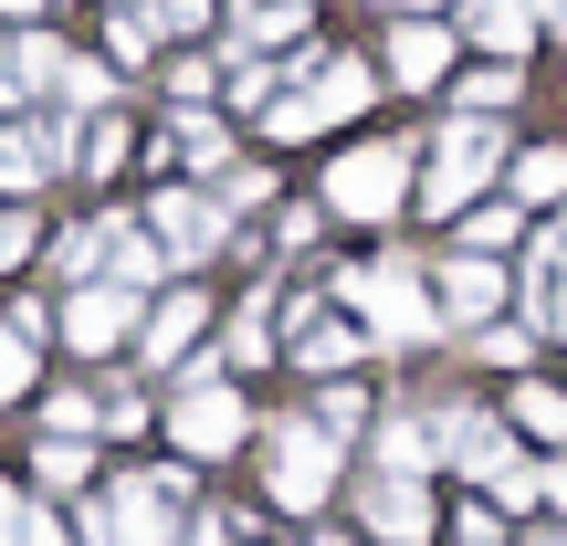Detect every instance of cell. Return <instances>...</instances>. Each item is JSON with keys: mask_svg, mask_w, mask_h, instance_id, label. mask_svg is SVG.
<instances>
[{"mask_svg": "<svg viewBox=\"0 0 567 546\" xmlns=\"http://www.w3.org/2000/svg\"><path fill=\"white\" fill-rule=\"evenodd\" d=\"M158 274H168V253L147 243L137 222H105V284H116V295H147Z\"/></svg>", "mask_w": 567, "mask_h": 546, "instance_id": "obj_16", "label": "cell"}, {"mask_svg": "<svg viewBox=\"0 0 567 546\" xmlns=\"http://www.w3.org/2000/svg\"><path fill=\"white\" fill-rule=\"evenodd\" d=\"M105 42H116V63H147V53H158V11H147V0H126V11L105 21Z\"/></svg>", "mask_w": 567, "mask_h": 546, "instance_id": "obj_28", "label": "cell"}, {"mask_svg": "<svg viewBox=\"0 0 567 546\" xmlns=\"http://www.w3.org/2000/svg\"><path fill=\"white\" fill-rule=\"evenodd\" d=\"M84 431H105V400L95 389H53L42 400V442H84Z\"/></svg>", "mask_w": 567, "mask_h": 546, "instance_id": "obj_22", "label": "cell"}, {"mask_svg": "<svg viewBox=\"0 0 567 546\" xmlns=\"http://www.w3.org/2000/svg\"><path fill=\"white\" fill-rule=\"evenodd\" d=\"M32 515H42L32 494H0V546H21V536H32Z\"/></svg>", "mask_w": 567, "mask_h": 546, "instance_id": "obj_37", "label": "cell"}, {"mask_svg": "<svg viewBox=\"0 0 567 546\" xmlns=\"http://www.w3.org/2000/svg\"><path fill=\"white\" fill-rule=\"evenodd\" d=\"M179 473H137V484H116V494H95L84 505V536L95 546H179L168 536V505H179Z\"/></svg>", "mask_w": 567, "mask_h": 546, "instance_id": "obj_4", "label": "cell"}, {"mask_svg": "<svg viewBox=\"0 0 567 546\" xmlns=\"http://www.w3.org/2000/svg\"><path fill=\"white\" fill-rule=\"evenodd\" d=\"M473 358H484V368H526L536 337H526V326H473Z\"/></svg>", "mask_w": 567, "mask_h": 546, "instance_id": "obj_33", "label": "cell"}, {"mask_svg": "<svg viewBox=\"0 0 567 546\" xmlns=\"http://www.w3.org/2000/svg\"><path fill=\"white\" fill-rule=\"evenodd\" d=\"M200 326H210V295H200V284H179V295H168L158 316L137 326V358H147V368H168V358H189V337H200Z\"/></svg>", "mask_w": 567, "mask_h": 546, "instance_id": "obj_13", "label": "cell"}, {"mask_svg": "<svg viewBox=\"0 0 567 546\" xmlns=\"http://www.w3.org/2000/svg\"><path fill=\"white\" fill-rule=\"evenodd\" d=\"M505 189L526 210H567V147H515V158H505Z\"/></svg>", "mask_w": 567, "mask_h": 546, "instance_id": "obj_17", "label": "cell"}, {"mask_svg": "<svg viewBox=\"0 0 567 546\" xmlns=\"http://www.w3.org/2000/svg\"><path fill=\"white\" fill-rule=\"evenodd\" d=\"M337 295H347V316H368L379 337H400V347H431V337H442L431 274H421V264H400V253H389V264H358Z\"/></svg>", "mask_w": 567, "mask_h": 546, "instance_id": "obj_2", "label": "cell"}, {"mask_svg": "<svg viewBox=\"0 0 567 546\" xmlns=\"http://www.w3.org/2000/svg\"><path fill=\"white\" fill-rule=\"evenodd\" d=\"M505 126L494 116H452L442 137H431V168H421V189H410V210H431V222H463L473 210V189H494L505 179Z\"/></svg>", "mask_w": 567, "mask_h": 546, "instance_id": "obj_1", "label": "cell"}, {"mask_svg": "<svg viewBox=\"0 0 567 546\" xmlns=\"http://www.w3.org/2000/svg\"><path fill=\"white\" fill-rule=\"evenodd\" d=\"M515 84H526V74H515V63H484V74H463V95H452V116H494V126H505Z\"/></svg>", "mask_w": 567, "mask_h": 546, "instance_id": "obj_23", "label": "cell"}, {"mask_svg": "<svg viewBox=\"0 0 567 546\" xmlns=\"http://www.w3.org/2000/svg\"><path fill=\"white\" fill-rule=\"evenodd\" d=\"M442 63H452L442 21H389V84H442Z\"/></svg>", "mask_w": 567, "mask_h": 546, "instance_id": "obj_15", "label": "cell"}, {"mask_svg": "<svg viewBox=\"0 0 567 546\" xmlns=\"http://www.w3.org/2000/svg\"><path fill=\"white\" fill-rule=\"evenodd\" d=\"M32 473H42V484H84V473H95V452H84V442H32Z\"/></svg>", "mask_w": 567, "mask_h": 546, "instance_id": "obj_30", "label": "cell"}, {"mask_svg": "<svg viewBox=\"0 0 567 546\" xmlns=\"http://www.w3.org/2000/svg\"><path fill=\"white\" fill-rule=\"evenodd\" d=\"M368 95H379V74H368L358 53H337V63H326V74H316V84H305V105H316V126H337V116H358Z\"/></svg>", "mask_w": 567, "mask_h": 546, "instance_id": "obj_18", "label": "cell"}, {"mask_svg": "<svg viewBox=\"0 0 567 546\" xmlns=\"http://www.w3.org/2000/svg\"><path fill=\"white\" fill-rule=\"evenodd\" d=\"M505 243H515V210H505V200L463 210V253H484V264H494V253H505Z\"/></svg>", "mask_w": 567, "mask_h": 546, "instance_id": "obj_31", "label": "cell"}, {"mask_svg": "<svg viewBox=\"0 0 567 546\" xmlns=\"http://www.w3.org/2000/svg\"><path fill=\"white\" fill-rule=\"evenodd\" d=\"M0 189H42V158H32V137H11V126H0Z\"/></svg>", "mask_w": 567, "mask_h": 546, "instance_id": "obj_35", "label": "cell"}, {"mask_svg": "<svg viewBox=\"0 0 567 546\" xmlns=\"http://www.w3.org/2000/svg\"><path fill=\"white\" fill-rule=\"evenodd\" d=\"M515 546H567V526H526V536H515Z\"/></svg>", "mask_w": 567, "mask_h": 546, "instance_id": "obj_43", "label": "cell"}, {"mask_svg": "<svg viewBox=\"0 0 567 546\" xmlns=\"http://www.w3.org/2000/svg\"><path fill=\"white\" fill-rule=\"evenodd\" d=\"M536 473H547V505H567V452H557V463H536Z\"/></svg>", "mask_w": 567, "mask_h": 546, "instance_id": "obj_42", "label": "cell"}, {"mask_svg": "<svg viewBox=\"0 0 567 546\" xmlns=\"http://www.w3.org/2000/svg\"><path fill=\"white\" fill-rule=\"evenodd\" d=\"M505 295H515V274H505V264H484V253H452V264H431L442 337H452V326H463V337H473V326H494V305H505Z\"/></svg>", "mask_w": 567, "mask_h": 546, "instance_id": "obj_9", "label": "cell"}, {"mask_svg": "<svg viewBox=\"0 0 567 546\" xmlns=\"http://www.w3.org/2000/svg\"><path fill=\"white\" fill-rule=\"evenodd\" d=\"M421 463H431V421L421 410H389L379 421V473H410V484H421Z\"/></svg>", "mask_w": 567, "mask_h": 546, "instance_id": "obj_21", "label": "cell"}, {"mask_svg": "<svg viewBox=\"0 0 567 546\" xmlns=\"http://www.w3.org/2000/svg\"><path fill=\"white\" fill-rule=\"evenodd\" d=\"M63 337H74L84 358L126 347V337H137V295H116V284H74V305H63Z\"/></svg>", "mask_w": 567, "mask_h": 546, "instance_id": "obj_11", "label": "cell"}, {"mask_svg": "<svg viewBox=\"0 0 567 546\" xmlns=\"http://www.w3.org/2000/svg\"><path fill=\"white\" fill-rule=\"evenodd\" d=\"M264 358H274V295H252L231 316V368H264Z\"/></svg>", "mask_w": 567, "mask_h": 546, "instance_id": "obj_27", "label": "cell"}, {"mask_svg": "<svg viewBox=\"0 0 567 546\" xmlns=\"http://www.w3.org/2000/svg\"><path fill=\"white\" fill-rule=\"evenodd\" d=\"M410 179H421V158H410L400 137L389 147H347V158L326 168V210H347V222H400Z\"/></svg>", "mask_w": 567, "mask_h": 546, "instance_id": "obj_3", "label": "cell"}, {"mask_svg": "<svg viewBox=\"0 0 567 546\" xmlns=\"http://www.w3.org/2000/svg\"><path fill=\"white\" fill-rule=\"evenodd\" d=\"M347 358H368V326H358V316H305V305H295V368L337 379Z\"/></svg>", "mask_w": 567, "mask_h": 546, "instance_id": "obj_14", "label": "cell"}, {"mask_svg": "<svg viewBox=\"0 0 567 546\" xmlns=\"http://www.w3.org/2000/svg\"><path fill=\"white\" fill-rule=\"evenodd\" d=\"M168 158H189V168H231V137L210 116H179V137H168Z\"/></svg>", "mask_w": 567, "mask_h": 546, "instance_id": "obj_29", "label": "cell"}, {"mask_svg": "<svg viewBox=\"0 0 567 546\" xmlns=\"http://www.w3.org/2000/svg\"><path fill=\"white\" fill-rule=\"evenodd\" d=\"M243 431H252V410H243V389H221V379H189L179 410H168V442H179L189 463H221V452H243Z\"/></svg>", "mask_w": 567, "mask_h": 546, "instance_id": "obj_7", "label": "cell"}, {"mask_svg": "<svg viewBox=\"0 0 567 546\" xmlns=\"http://www.w3.org/2000/svg\"><path fill=\"white\" fill-rule=\"evenodd\" d=\"M358 515H368V536H379V546H421L431 536V494L410 484V473H368Z\"/></svg>", "mask_w": 567, "mask_h": 546, "instance_id": "obj_10", "label": "cell"}, {"mask_svg": "<svg viewBox=\"0 0 567 546\" xmlns=\"http://www.w3.org/2000/svg\"><path fill=\"white\" fill-rule=\"evenodd\" d=\"M11 84H21V95H53V84H63V42L53 32H21L11 42Z\"/></svg>", "mask_w": 567, "mask_h": 546, "instance_id": "obj_24", "label": "cell"}, {"mask_svg": "<svg viewBox=\"0 0 567 546\" xmlns=\"http://www.w3.org/2000/svg\"><path fill=\"white\" fill-rule=\"evenodd\" d=\"M431 452L442 463H463V473H484V484H505L526 452H515V421H494V410H463V400H442L431 410Z\"/></svg>", "mask_w": 567, "mask_h": 546, "instance_id": "obj_8", "label": "cell"}, {"mask_svg": "<svg viewBox=\"0 0 567 546\" xmlns=\"http://www.w3.org/2000/svg\"><path fill=\"white\" fill-rule=\"evenodd\" d=\"M21 253H32V210H11V222H0V264H21Z\"/></svg>", "mask_w": 567, "mask_h": 546, "instance_id": "obj_39", "label": "cell"}, {"mask_svg": "<svg viewBox=\"0 0 567 546\" xmlns=\"http://www.w3.org/2000/svg\"><path fill=\"white\" fill-rule=\"evenodd\" d=\"M21 546H74V536H63L53 515H32V536H21Z\"/></svg>", "mask_w": 567, "mask_h": 546, "instance_id": "obj_41", "label": "cell"}, {"mask_svg": "<svg viewBox=\"0 0 567 546\" xmlns=\"http://www.w3.org/2000/svg\"><path fill=\"white\" fill-rule=\"evenodd\" d=\"M210 21V0H158V32H200Z\"/></svg>", "mask_w": 567, "mask_h": 546, "instance_id": "obj_38", "label": "cell"}, {"mask_svg": "<svg viewBox=\"0 0 567 546\" xmlns=\"http://www.w3.org/2000/svg\"><path fill=\"white\" fill-rule=\"evenodd\" d=\"M463 42H484L494 63H526V42H536V11L526 0H463V21H452Z\"/></svg>", "mask_w": 567, "mask_h": 546, "instance_id": "obj_12", "label": "cell"}, {"mask_svg": "<svg viewBox=\"0 0 567 546\" xmlns=\"http://www.w3.org/2000/svg\"><path fill=\"white\" fill-rule=\"evenodd\" d=\"M147 243L189 274V264H210V253L231 243V222H221V200H210V189H147Z\"/></svg>", "mask_w": 567, "mask_h": 546, "instance_id": "obj_6", "label": "cell"}, {"mask_svg": "<svg viewBox=\"0 0 567 546\" xmlns=\"http://www.w3.org/2000/svg\"><path fill=\"white\" fill-rule=\"evenodd\" d=\"M95 264H105V222H84V231H63V243H53V274L63 284H84Z\"/></svg>", "mask_w": 567, "mask_h": 546, "instance_id": "obj_32", "label": "cell"}, {"mask_svg": "<svg viewBox=\"0 0 567 546\" xmlns=\"http://www.w3.org/2000/svg\"><path fill=\"white\" fill-rule=\"evenodd\" d=\"M0 11H42V0H0Z\"/></svg>", "mask_w": 567, "mask_h": 546, "instance_id": "obj_45", "label": "cell"}, {"mask_svg": "<svg viewBox=\"0 0 567 546\" xmlns=\"http://www.w3.org/2000/svg\"><path fill=\"white\" fill-rule=\"evenodd\" d=\"M452 546H505V515H484V505H463V515H452Z\"/></svg>", "mask_w": 567, "mask_h": 546, "instance_id": "obj_36", "label": "cell"}, {"mask_svg": "<svg viewBox=\"0 0 567 546\" xmlns=\"http://www.w3.org/2000/svg\"><path fill=\"white\" fill-rule=\"evenodd\" d=\"M515 295H526V337H567V274L547 264V253H526Z\"/></svg>", "mask_w": 567, "mask_h": 546, "instance_id": "obj_19", "label": "cell"}, {"mask_svg": "<svg viewBox=\"0 0 567 546\" xmlns=\"http://www.w3.org/2000/svg\"><path fill=\"white\" fill-rule=\"evenodd\" d=\"M264 484H274V505H284V515H316L326 494H337V442H326V431L305 421V410L274 431V463H264Z\"/></svg>", "mask_w": 567, "mask_h": 546, "instance_id": "obj_5", "label": "cell"}, {"mask_svg": "<svg viewBox=\"0 0 567 546\" xmlns=\"http://www.w3.org/2000/svg\"><path fill=\"white\" fill-rule=\"evenodd\" d=\"M557 32H567V11H557Z\"/></svg>", "mask_w": 567, "mask_h": 546, "instance_id": "obj_47", "label": "cell"}, {"mask_svg": "<svg viewBox=\"0 0 567 546\" xmlns=\"http://www.w3.org/2000/svg\"><path fill=\"white\" fill-rule=\"evenodd\" d=\"M515 431H536V442H557V452H567V389L526 379V389H515Z\"/></svg>", "mask_w": 567, "mask_h": 546, "instance_id": "obj_25", "label": "cell"}, {"mask_svg": "<svg viewBox=\"0 0 567 546\" xmlns=\"http://www.w3.org/2000/svg\"><path fill=\"white\" fill-rule=\"evenodd\" d=\"M116 11H126V0H116Z\"/></svg>", "mask_w": 567, "mask_h": 546, "instance_id": "obj_48", "label": "cell"}, {"mask_svg": "<svg viewBox=\"0 0 567 546\" xmlns=\"http://www.w3.org/2000/svg\"><path fill=\"white\" fill-rule=\"evenodd\" d=\"M21 389H32V337H11V326H0V410H11Z\"/></svg>", "mask_w": 567, "mask_h": 546, "instance_id": "obj_34", "label": "cell"}, {"mask_svg": "<svg viewBox=\"0 0 567 546\" xmlns=\"http://www.w3.org/2000/svg\"><path fill=\"white\" fill-rule=\"evenodd\" d=\"M305 21V0H231V42L221 53H252V42H284Z\"/></svg>", "mask_w": 567, "mask_h": 546, "instance_id": "obj_20", "label": "cell"}, {"mask_svg": "<svg viewBox=\"0 0 567 546\" xmlns=\"http://www.w3.org/2000/svg\"><path fill=\"white\" fill-rule=\"evenodd\" d=\"M536 253H547V264L567 274V210H557V222H547V243H536Z\"/></svg>", "mask_w": 567, "mask_h": 546, "instance_id": "obj_40", "label": "cell"}, {"mask_svg": "<svg viewBox=\"0 0 567 546\" xmlns=\"http://www.w3.org/2000/svg\"><path fill=\"white\" fill-rule=\"evenodd\" d=\"M305 546H347V536H305Z\"/></svg>", "mask_w": 567, "mask_h": 546, "instance_id": "obj_46", "label": "cell"}, {"mask_svg": "<svg viewBox=\"0 0 567 546\" xmlns=\"http://www.w3.org/2000/svg\"><path fill=\"white\" fill-rule=\"evenodd\" d=\"M116 168H126V116H95V126H84L74 179H116Z\"/></svg>", "mask_w": 567, "mask_h": 546, "instance_id": "obj_26", "label": "cell"}, {"mask_svg": "<svg viewBox=\"0 0 567 546\" xmlns=\"http://www.w3.org/2000/svg\"><path fill=\"white\" fill-rule=\"evenodd\" d=\"M526 11H536V21H557V11H567V0H526Z\"/></svg>", "mask_w": 567, "mask_h": 546, "instance_id": "obj_44", "label": "cell"}]
</instances>
